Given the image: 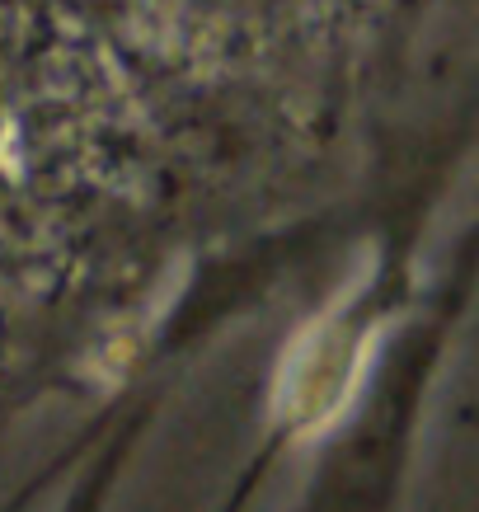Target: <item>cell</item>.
<instances>
[{
	"instance_id": "obj_1",
	"label": "cell",
	"mask_w": 479,
	"mask_h": 512,
	"mask_svg": "<svg viewBox=\"0 0 479 512\" xmlns=\"http://www.w3.org/2000/svg\"><path fill=\"white\" fill-rule=\"evenodd\" d=\"M137 442H141V428L127 423L123 433H113L109 442H99L90 451V461L80 466V475L71 480L66 489L62 508L57 512H109L113 498H118V484H123L132 456H137Z\"/></svg>"
}]
</instances>
